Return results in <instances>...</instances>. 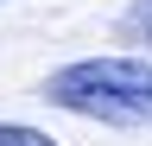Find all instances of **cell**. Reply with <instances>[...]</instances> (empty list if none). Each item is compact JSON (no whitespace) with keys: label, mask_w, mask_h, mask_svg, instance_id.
<instances>
[{"label":"cell","mask_w":152,"mask_h":146,"mask_svg":"<svg viewBox=\"0 0 152 146\" xmlns=\"http://www.w3.org/2000/svg\"><path fill=\"white\" fill-rule=\"evenodd\" d=\"M45 102L102 127H152V57H76L45 76Z\"/></svg>","instance_id":"obj_1"},{"label":"cell","mask_w":152,"mask_h":146,"mask_svg":"<svg viewBox=\"0 0 152 146\" xmlns=\"http://www.w3.org/2000/svg\"><path fill=\"white\" fill-rule=\"evenodd\" d=\"M121 32H127V45H146L152 51V0H133L127 19H121Z\"/></svg>","instance_id":"obj_2"},{"label":"cell","mask_w":152,"mask_h":146,"mask_svg":"<svg viewBox=\"0 0 152 146\" xmlns=\"http://www.w3.org/2000/svg\"><path fill=\"white\" fill-rule=\"evenodd\" d=\"M0 146H57L45 127H26V121H0Z\"/></svg>","instance_id":"obj_3"}]
</instances>
